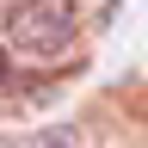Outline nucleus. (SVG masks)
Listing matches in <instances>:
<instances>
[{"label":"nucleus","mask_w":148,"mask_h":148,"mask_svg":"<svg viewBox=\"0 0 148 148\" xmlns=\"http://www.w3.org/2000/svg\"><path fill=\"white\" fill-rule=\"evenodd\" d=\"M74 31H80L74 0H12L6 6V43L31 62H56L74 43Z\"/></svg>","instance_id":"1"},{"label":"nucleus","mask_w":148,"mask_h":148,"mask_svg":"<svg viewBox=\"0 0 148 148\" xmlns=\"http://www.w3.org/2000/svg\"><path fill=\"white\" fill-rule=\"evenodd\" d=\"M0 148H80V136H74V123H43L25 136H0Z\"/></svg>","instance_id":"2"},{"label":"nucleus","mask_w":148,"mask_h":148,"mask_svg":"<svg viewBox=\"0 0 148 148\" xmlns=\"http://www.w3.org/2000/svg\"><path fill=\"white\" fill-rule=\"evenodd\" d=\"M12 80V62H6V49H0V86H6Z\"/></svg>","instance_id":"3"}]
</instances>
